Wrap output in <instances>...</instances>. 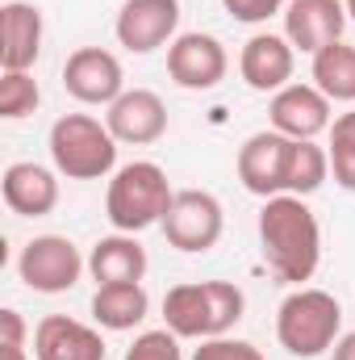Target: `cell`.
<instances>
[{
    "label": "cell",
    "mask_w": 355,
    "mask_h": 360,
    "mask_svg": "<svg viewBox=\"0 0 355 360\" xmlns=\"http://www.w3.org/2000/svg\"><path fill=\"white\" fill-rule=\"evenodd\" d=\"M260 252L276 281L305 285L322 264V226L305 197L280 193L260 210Z\"/></svg>",
    "instance_id": "1"
},
{
    "label": "cell",
    "mask_w": 355,
    "mask_h": 360,
    "mask_svg": "<svg viewBox=\"0 0 355 360\" xmlns=\"http://www.w3.org/2000/svg\"><path fill=\"white\" fill-rule=\"evenodd\" d=\"M247 297L234 281H184L163 297V327L180 340H217L243 319Z\"/></svg>",
    "instance_id": "2"
},
{
    "label": "cell",
    "mask_w": 355,
    "mask_h": 360,
    "mask_svg": "<svg viewBox=\"0 0 355 360\" xmlns=\"http://www.w3.org/2000/svg\"><path fill=\"white\" fill-rule=\"evenodd\" d=\"M172 180L159 164L151 160H134V164H121L113 176H109V188H105V218L113 231L121 235H138L147 226H159L172 210Z\"/></svg>",
    "instance_id": "3"
},
{
    "label": "cell",
    "mask_w": 355,
    "mask_h": 360,
    "mask_svg": "<svg viewBox=\"0 0 355 360\" xmlns=\"http://www.w3.org/2000/svg\"><path fill=\"white\" fill-rule=\"evenodd\" d=\"M339 335H343V306L326 289L297 285L276 310V340L297 360H314L330 352L339 344Z\"/></svg>",
    "instance_id": "4"
},
{
    "label": "cell",
    "mask_w": 355,
    "mask_h": 360,
    "mask_svg": "<svg viewBox=\"0 0 355 360\" xmlns=\"http://www.w3.org/2000/svg\"><path fill=\"white\" fill-rule=\"evenodd\" d=\"M51 164L67 180H105L117 172V139L92 113H63L51 126Z\"/></svg>",
    "instance_id": "5"
},
{
    "label": "cell",
    "mask_w": 355,
    "mask_h": 360,
    "mask_svg": "<svg viewBox=\"0 0 355 360\" xmlns=\"http://www.w3.org/2000/svg\"><path fill=\"white\" fill-rule=\"evenodd\" d=\"M84 272H88V260L67 235H34L17 256V276L25 281V289L46 297L76 289Z\"/></svg>",
    "instance_id": "6"
},
{
    "label": "cell",
    "mask_w": 355,
    "mask_h": 360,
    "mask_svg": "<svg viewBox=\"0 0 355 360\" xmlns=\"http://www.w3.org/2000/svg\"><path fill=\"white\" fill-rule=\"evenodd\" d=\"M163 226V239L184 252V256H201L209 248H217L222 231H226V210L213 193L205 188H180L172 197V210L168 218L159 222Z\"/></svg>",
    "instance_id": "7"
},
{
    "label": "cell",
    "mask_w": 355,
    "mask_h": 360,
    "mask_svg": "<svg viewBox=\"0 0 355 360\" xmlns=\"http://www.w3.org/2000/svg\"><path fill=\"white\" fill-rule=\"evenodd\" d=\"M230 72V55L222 46L217 34H180L176 42L168 46V76L172 84L184 92H209L217 89Z\"/></svg>",
    "instance_id": "8"
},
{
    "label": "cell",
    "mask_w": 355,
    "mask_h": 360,
    "mask_svg": "<svg viewBox=\"0 0 355 360\" xmlns=\"http://www.w3.org/2000/svg\"><path fill=\"white\" fill-rule=\"evenodd\" d=\"M117 42L130 55H151L180 38V0H126L113 21Z\"/></svg>",
    "instance_id": "9"
},
{
    "label": "cell",
    "mask_w": 355,
    "mask_h": 360,
    "mask_svg": "<svg viewBox=\"0 0 355 360\" xmlns=\"http://www.w3.org/2000/svg\"><path fill=\"white\" fill-rule=\"evenodd\" d=\"M63 89L67 96H76L80 105H113L126 92V72L121 59L105 46H80L67 55L63 63Z\"/></svg>",
    "instance_id": "10"
},
{
    "label": "cell",
    "mask_w": 355,
    "mask_h": 360,
    "mask_svg": "<svg viewBox=\"0 0 355 360\" xmlns=\"http://www.w3.org/2000/svg\"><path fill=\"white\" fill-rule=\"evenodd\" d=\"M288 160H293V139H284L280 130H255L243 147H239V180L247 193L255 197H280L284 193V176H288Z\"/></svg>",
    "instance_id": "11"
},
{
    "label": "cell",
    "mask_w": 355,
    "mask_h": 360,
    "mask_svg": "<svg viewBox=\"0 0 355 360\" xmlns=\"http://www.w3.org/2000/svg\"><path fill=\"white\" fill-rule=\"evenodd\" d=\"M330 96L314 89V84H284L280 92H272V105H267V122L272 130H280L284 139L293 143H309L318 134L330 130Z\"/></svg>",
    "instance_id": "12"
},
{
    "label": "cell",
    "mask_w": 355,
    "mask_h": 360,
    "mask_svg": "<svg viewBox=\"0 0 355 360\" xmlns=\"http://www.w3.org/2000/svg\"><path fill=\"white\" fill-rule=\"evenodd\" d=\"M347 4L343 0H288L284 4V38L301 55H318L330 42H343L347 30Z\"/></svg>",
    "instance_id": "13"
},
{
    "label": "cell",
    "mask_w": 355,
    "mask_h": 360,
    "mask_svg": "<svg viewBox=\"0 0 355 360\" xmlns=\"http://www.w3.org/2000/svg\"><path fill=\"white\" fill-rule=\"evenodd\" d=\"M105 126L126 147H151L168 134V105L151 89H126L105 113Z\"/></svg>",
    "instance_id": "14"
},
{
    "label": "cell",
    "mask_w": 355,
    "mask_h": 360,
    "mask_svg": "<svg viewBox=\"0 0 355 360\" xmlns=\"http://www.w3.org/2000/svg\"><path fill=\"white\" fill-rule=\"evenodd\" d=\"M297 51L284 34H251L239 51V76L251 92H280L293 84Z\"/></svg>",
    "instance_id": "15"
},
{
    "label": "cell",
    "mask_w": 355,
    "mask_h": 360,
    "mask_svg": "<svg viewBox=\"0 0 355 360\" xmlns=\"http://www.w3.org/2000/svg\"><path fill=\"white\" fill-rule=\"evenodd\" d=\"M105 335L67 314H46L34 327V360H105Z\"/></svg>",
    "instance_id": "16"
},
{
    "label": "cell",
    "mask_w": 355,
    "mask_h": 360,
    "mask_svg": "<svg viewBox=\"0 0 355 360\" xmlns=\"http://www.w3.org/2000/svg\"><path fill=\"white\" fill-rule=\"evenodd\" d=\"M0 193H4V205L17 218H46L59 205V172L42 168L34 160H17V164L4 168Z\"/></svg>",
    "instance_id": "17"
},
{
    "label": "cell",
    "mask_w": 355,
    "mask_h": 360,
    "mask_svg": "<svg viewBox=\"0 0 355 360\" xmlns=\"http://www.w3.org/2000/svg\"><path fill=\"white\" fill-rule=\"evenodd\" d=\"M42 55V8L8 0L0 8V63L4 72H29Z\"/></svg>",
    "instance_id": "18"
},
{
    "label": "cell",
    "mask_w": 355,
    "mask_h": 360,
    "mask_svg": "<svg viewBox=\"0 0 355 360\" xmlns=\"http://www.w3.org/2000/svg\"><path fill=\"white\" fill-rule=\"evenodd\" d=\"M147 248L134 239V235H105L96 239L88 252V276L96 285H142L147 276Z\"/></svg>",
    "instance_id": "19"
},
{
    "label": "cell",
    "mask_w": 355,
    "mask_h": 360,
    "mask_svg": "<svg viewBox=\"0 0 355 360\" xmlns=\"http://www.w3.org/2000/svg\"><path fill=\"white\" fill-rule=\"evenodd\" d=\"M151 314V297L142 285H96L92 323L100 331H134Z\"/></svg>",
    "instance_id": "20"
},
{
    "label": "cell",
    "mask_w": 355,
    "mask_h": 360,
    "mask_svg": "<svg viewBox=\"0 0 355 360\" xmlns=\"http://www.w3.org/2000/svg\"><path fill=\"white\" fill-rule=\"evenodd\" d=\"M314 89L339 105H355V46L351 42H330L314 55L309 63Z\"/></svg>",
    "instance_id": "21"
},
{
    "label": "cell",
    "mask_w": 355,
    "mask_h": 360,
    "mask_svg": "<svg viewBox=\"0 0 355 360\" xmlns=\"http://www.w3.org/2000/svg\"><path fill=\"white\" fill-rule=\"evenodd\" d=\"M326 180H330V155H326V147H318L314 139H309V143H293L284 193H293V197H314Z\"/></svg>",
    "instance_id": "22"
},
{
    "label": "cell",
    "mask_w": 355,
    "mask_h": 360,
    "mask_svg": "<svg viewBox=\"0 0 355 360\" xmlns=\"http://www.w3.org/2000/svg\"><path fill=\"white\" fill-rule=\"evenodd\" d=\"M326 155H330V176L339 188L355 193V109L339 113L326 130Z\"/></svg>",
    "instance_id": "23"
},
{
    "label": "cell",
    "mask_w": 355,
    "mask_h": 360,
    "mask_svg": "<svg viewBox=\"0 0 355 360\" xmlns=\"http://www.w3.org/2000/svg\"><path fill=\"white\" fill-rule=\"evenodd\" d=\"M42 92H38V80L29 72H4L0 76V117L8 122H21L38 109Z\"/></svg>",
    "instance_id": "24"
},
{
    "label": "cell",
    "mask_w": 355,
    "mask_h": 360,
    "mask_svg": "<svg viewBox=\"0 0 355 360\" xmlns=\"http://www.w3.org/2000/svg\"><path fill=\"white\" fill-rule=\"evenodd\" d=\"M121 360H184V352H180V335L176 331H168V327H159V331H142V335L126 348V356Z\"/></svg>",
    "instance_id": "25"
},
{
    "label": "cell",
    "mask_w": 355,
    "mask_h": 360,
    "mask_svg": "<svg viewBox=\"0 0 355 360\" xmlns=\"http://www.w3.org/2000/svg\"><path fill=\"white\" fill-rule=\"evenodd\" d=\"M192 360H267V356L255 344H247V340L217 335V340H201V348L192 352Z\"/></svg>",
    "instance_id": "26"
},
{
    "label": "cell",
    "mask_w": 355,
    "mask_h": 360,
    "mask_svg": "<svg viewBox=\"0 0 355 360\" xmlns=\"http://www.w3.org/2000/svg\"><path fill=\"white\" fill-rule=\"evenodd\" d=\"M284 4H288V0H222V8H226L234 21H243V25H264L267 17H276Z\"/></svg>",
    "instance_id": "27"
},
{
    "label": "cell",
    "mask_w": 355,
    "mask_h": 360,
    "mask_svg": "<svg viewBox=\"0 0 355 360\" xmlns=\"http://www.w3.org/2000/svg\"><path fill=\"white\" fill-rule=\"evenodd\" d=\"M0 344H25V319L21 310H0Z\"/></svg>",
    "instance_id": "28"
},
{
    "label": "cell",
    "mask_w": 355,
    "mask_h": 360,
    "mask_svg": "<svg viewBox=\"0 0 355 360\" xmlns=\"http://www.w3.org/2000/svg\"><path fill=\"white\" fill-rule=\"evenodd\" d=\"M330 360H355V331H343L339 344L330 348Z\"/></svg>",
    "instance_id": "29"
},
{
    "label": "cell",
    "mask_w": 355,
    "mask_h": 360,
    "mask_svg": "<svg viewBox=\"0 0 355 360\" xmlns=\"http://www.w3.org/2000/svg\"><path fill=\"white\" fill-rule=\"evenodd\" d=\"M4 348V360H29L25 356V344H0Z\"/></svg>",
    "instance_id": "30"
},
{
    "label": "cell",
    "mask_w": 355,
    "mask_h": 360,
    "mask_svg": "<svg viewBox=\"0 0 355 360\" xmlns=\"http://www.w3.org/2000/svg\"><path fill=\"white\" fill-rule=\"evenodd\" d=\"M343 4H347V17L355 21V0H343Z\"/></svg>",
    "instance_id": "31"
}]
</instances>
